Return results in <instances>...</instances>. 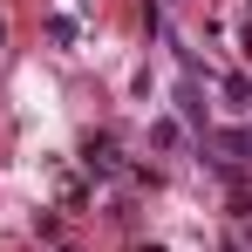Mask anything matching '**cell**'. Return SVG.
Instances as JSON below:
<instances>
[{"mask_svg":"<svg viewBox=\"0 0 252 252\" xmlns=\"http://www.w3.org/2000/svg\"><path fill=\"white\" fill-rule=\"evenodd\" d=\"M136 252H164V246H136Z\"/></svg>","mask_w":252,"mask_h":252,"instance_id":"277c9868","label":"cell"},{"mask_svg":"<svg viewBox=\"0 0 252 252\" xmlns=\"http://www.w3.org/2000/svg\"><path fill=\"white\" fill-rule=\"evenodd\" d=\"M225 102H252V82H246V75H225Z\"/></svg>","mask_w":252,"mask_h":252,"instance_id":"3957f363","label":"cell"},{"mask_svg":"<svg viewBox=\"0 0 252 252\" xmlns=\"http://www.w3.org/2000/svg\"><path fill=\"white\" fill-rule=\"evenodd\" d=\"M89 170H102V177H116V170H123V157H116V143H109V136H89Z\"/></svg>","mask_w":252,"mask_h":252,"instance_id":"7a4b0ae2","label":"cell"},{"mask_svg":"<svg viewBox=\"0 0 252 252\" xmlns=\"http://www.w3.org/2000/svg\"><path fill=\"white\" fill-rule=\"evenodd\" d=\"M211 150H218V164H252V129H218Z\"/></svg>","mask_w":252,"mask_h":252,"instance_id":"6da1fadb","label":"cell"}]
</instances>
